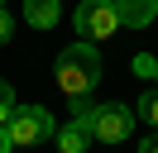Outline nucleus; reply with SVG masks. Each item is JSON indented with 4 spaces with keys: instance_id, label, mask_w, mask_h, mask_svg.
I'll return each mask as SVG.
<instances>
[{
    "instance_id": "nucleus-9",
    "label": "nucleus",
    "mask_w": 158,
    "mask_h": 153,
    "mask_svg": "<svg viewBox=\"0 0 158 153\" xmlns=\"http://www.w3.org/2000/svg\"><path fill=\"white\" fill-rule=\"evenodd\" d=\"M67 101H72V120H86V124H91V115H96V105H91L86 96H67Z\"/></svg>"
},
{
    "instance_id": "nucleus-15",
    "label": "nucleus",
    "mask_w": 158,
    "mask_h": 153,
    "mask_svg": "<svg viewBox=\"0 0 158 153\" xmlns=\"http://www.w3.org/2000/svg\"><path fill=\"white\" fill-rule=\"evenodd\" d=\"M153 81H158V67H153Z\"/></svg>"
},
{
    "instance_id": "nucleus-7",
    "label": "nucleus",
    "mask_w": 158,
    "mask_h": 153,
    "mask_svg": "<svg viewBox=\"0 0 158 153\" xmlns=\"http://www.w3.org/2000/svg\"><path fill=\"white\" fill-rule=\"evenodd\" d=\"M58 14H62L58 0H24V19H29L34 29H53V24H58Z\"/></svg>"
},
{
    "instance_id": "nucleus-5",
    "label": "nucleus",
    "mask_w": 158,
    "mask_h": 153,
    "mask_svg": "<svg viewBox=\"0 0 158 153\" xmlns=\"http://www.w3.org/2000/svg\"><path fill=\"white\" fill-rule=\"evenodd\" d=\"M115 10L125 29H148L158 19V0H115Z\"/></svg>"
},
{
    "instance_id": "nucleus-1",
    "label": "nucleus",
    "mask_w": 158,
    "mask_h": 153,
    "mask_svg": "<svg viewBox=\"0 0 158 153\" xmlns=\"http://www.w3.org/2000/svg\"><path fill=\"white\" fill-rule=\"evenodd\" d=\"M53 76H58V86L67 96H91V86L101 81V53H96V43H72V48H62L58 53V62H53Z\"/></svg>"
},
{
    "instance_id": "nucleus-4",
    "label": "nucleus",
    "mask_w": 158,
    "mask_h": 153,
    "mask_svg": "<svg viewBox=\"0 0 158 153\" xmlns=\"http://www.w3.org/2000/svg\"><path fill=\"white\" fill-rule=\"evenodd\" d=\"M129 129H134V110H129V105H96V115H91V139L125 143Z\"/></svg>"
},
{
    "instance_id": "nucleus-11",
    "label": "nucleus",
    "mask_w": 158,
    "mask_h": 153,
    "mask_svg": "<svg viewBox=\"0 0 158 153\" xmlns=\"http://www.w3.org/2000/svg\"><path fill=\"white\" fill-rule=\"evenodd\" d=\"M153 67H158V57H148V53L134 57V72H139V76H153Z\"/></svg>"
},
{
    "instance_id": "nucleus-6",
    "label": "nucleus",
    "mask_w": 158,
    "mask_h": 153,
    "mask_svg": "<svg viewBox=\"0 0 158 153\" xmlns=\"http://www.w3.org/2000/svg\"><path fill=\"white\" fill-rule=\"evenodd\" d=\"M58 148L62 153H86V143H91V124L86 120H67V124H58Z\"/></svg>"
},
{
    "instance_id": "nucleus-8",
    "label": "nucleus",
    "mask_w": 158,
    "mask_h": 153,
    "mask_svg": "<svg viewBox=\"0 0 158 153\" xmlns=\"http://www.w3.org/2000/svg\"><path fill=\"white\" fill-rule=\"evenodd\" d=\"M10 110H15V86L0 76V124H10Z\"/></svg>"
},
{
    "instance_id": "nucleus-2",
    "label": "nucleus",
    "mask_w": 158,
    "mask_h": 153,
    "mask_svg": "<svg viewBox=\"0 0 158 153\" xmlns=\"http://www.w3.org/2000/svg\"><path fill=\"white\" fill-rule=\"evenodd\" d=\"M5 129H10V143H15V148H34V143H43V139L58 134V120H53L43 105H15Z\"/></svg>"
},
{
    "instance_id": "nucleus-14",
    "label": "nucleus",
    "mask_w": 158,
    "mask_h": 153,
    "mask_svg": "<svg viewBox=\"0 0 158 153\" xmlns=\"http://www.w3.org/2000/svg\"><path fill=\"white\" fill-rule=\"evenodd\" d=\"M139 153H158V139H144V143H139Z\"/></svg>"
},
{
    "instance_id": "nucleus-16",
    "label": "nucleus",
    "mask_w": 158,
    "mask_h": 153,
    "mask_svg": "<svg viewBox=\"0 0 158 153\" xmlns=\"http://www.w3.org/2000/svg\"><path fill=\"white\" fill-rule=\"evenodd\" d=\"M0 10H5V0H0Z\"/></svg>"
},
{
    "instance_id": "nucleus-10",
    "label": "nucleus",
    "mask_w": 158,
    "mask_h": 153,
    "mask_svg": "<svg viewBox=\"0 0 158 153\" xmlns=\"http://www.w3.org/2000/svg\"><path fill=\"white\" fill-rule=\"evenodd\" d=\"M139 115H144L148 124H158V91H148L144 101H139Z\"/></svg>"
},
{
    "instance_id": "nucleus-12",
    "label": "nucleus",
    "mask_w": 158,
    "mask_h": 153,
    "mask_svg": "<svg viewBox=\"0 0 158 153\" xmlns=\"http://www.w3.org/2000/svg\"><path fill=\"white\" fill-rule=\"evenodd\" d=\"M10 34H15V24H10V14L0 10V43H10Z\"/></svg>"
},
{
    "instance_id": "nucleus-13",
    "label": "nucleus",
    "mask_w": 158,
    "mask_h": 153,
    "mask_svg": "<svg viewBox=\"0 0 158 153\" xmlns=\"http://www.w3.org/2000/svg\"><path fill=\"white\" fill-rule=\"evenodd\" d=\"M15 143H10V129H5V124H0V153H10Z\"/></svg>"
},
{
    "instance_id": "nucleus-3",
    "label": "nucleus",
    "mask_w": 158,
    "mask_h": 153,
    "mask_svg": "<svg viewBox=\"0 0 158 153\" xmlns=\"http://www.w3.org/2000/svg\"><path fill=\"white\" fill-rule=\"evenodd\" d=\"M115 29H120L115 0H81L77 5V34L86 38V43H101V38H110Z\"/></svg>"
}]
</instances>
